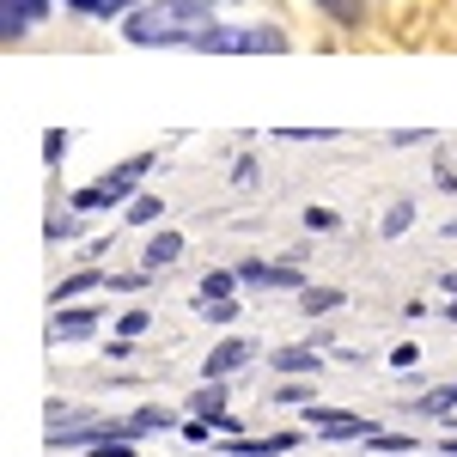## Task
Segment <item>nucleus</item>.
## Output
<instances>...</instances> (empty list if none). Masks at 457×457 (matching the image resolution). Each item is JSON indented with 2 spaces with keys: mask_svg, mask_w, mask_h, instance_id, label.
<instances>
[{
  "mask_svg": "<svg viewBox=\"0 0 457 457\" xmlns=\"http://www.w3.org/2000/svg\"><path fill=\"white\" fill-rule=\"evenodd\" d=\"M208 25H213L208 0H146L122 19V37L141 49H189Z\"/></svg>",
  "mask_w": 457,
  "mask_h": 457,
  "instance_id": "1",
  "label": "nucleus"
},
{
  "mask_svg": "<svg viewBox=\"0 0 457 457\" xmlns=\"http://www.w3.org/2000/svg\"><path fill=\"white\" fill-rule=\"evenodd\" d=\"M153 171V153H135V159H122V165H110L98 183H86V189H73V213H98V208H129L135 195H141V177Z\"/></svg>",
  "mask_w": 457,
  "mask_h": 457,
  "instance_id": "2",
  "label": "nucleus"
},
{
  "mask_svg": "<svg viewBox=\"0 0 457 457\" xmlns=\"http://www.w3.org/2000/svg\"><path fill=\"white\" fill-rule=\"evenodd\" d=\"M189 49H202V55H287V31H275V25H208Z\"/></svg>",
  "mask_w": 457,
  "mask_h": 457,
  "instance_id": "3",
  "label": "nucleus"
},
{
  "mask_svg": "<svg viewBox=\"0 0 457 457\" xmlns=\"http://www.w3.org/2000/svg\"><path fill=\"white\" fill-rule=\"evenodd\" d=\"M238 281L245 287H256V293H275V287H287V293H305V269H293V262H238Z\"/></svg>",
  "mask_w": 457,
  "mask_h": 457,
  "instance_id": "4",
  "label": "nucleus"
},
{
  "mask_svg": "<svg viewBox=\"0 0 457 457\" xmlns=\"http://www.w3.org/2000/svg\"><path fill=\"white\" fill-rule=\"evenodd\" d=\"M305 421L323 433V439H372L378 427L366 421V415H353V409H317V403H305Z\"/></svg>",
  "mask_w": 457,
  "mask_h": 457,
  "instance_id": "5",
  "label": "nucleus"
},
{
  "mask_svg": "<svg viewBox=\"0 0 457 457\" xmlns=\"http://www.w3.org/2000/svg\"><path fill=\"white\" fill-rule=\"evenodd\" d=\"M256 360V342L250 336H226L220 348H208V360H202V378H232L238 366H250Z\"/></svg>",
  "mask_w": 457,
  "mask_h": 457,
  "instance_id": "6",
  "label": "nucleus"
},
{
  "mask_svg": "<svg viewBox=\"0 0 457 457\" xmlns=\"http://www.w3.org/2000/svg\"><path fill=\"white\" fill-rule=\"evenodd\" d=\"M43 12H49V0H0V37H6V43L31 37L37 25H43Z\"/></svg>",
  "mask_w": 457,
  "mask_h": 457,
  "instance_id": "7",
  "label": "nucleus"
},
{
  "mask_svg": "<svg viewBox=\"0 0 457 457\" xmlns=\"http://www.w3.org/2000/svg\"><path fill=\"white\" fill-rule=\"evenodd\" d=\"M98 329V312L92 305H55V317H49V336L55 342H86Z\"/></svg>",
  "mask_w": 457,
  "mask_h": 457,
  "instance_id": "8",
  "label": "nucleus"
},
{
  "mask_svg": "<svg viewBox=\"0 0 457 457\" xmlns=\"http://www.w3.org/2000/svg\"><path fill=\"white\" fill-rule=\"evenodd\" d=\"M104 427L116 439H146V433H165V427H183V421H177L171 409H135L129 421H104Z\"/></svg>",
  "mask_w": 457,
  "mask_h": 457,
  "instance_id": "9",
  "label": "nucleus"
},
{
  "mask_svg": "<svg viewBox=\"0 0 457 457\" xmlns=\"http://www.w3.org/2000/svg\"><path fill=\"white\" fill-rule=\"evenodd\" d=\"M269 366H275V372H287V378H312L323 360H317V348L293 342V348H275V353H269Z\"/></svg>",
  "mask_w": 457,
  "mask_h": 457,
  "instance_id": "10",
  "label": "nucleus"
},
{
  "mask_svg": "<svg viewBox=\"0 0 457 457\" xmlns=\"http://www.w3.org/2000/svg\"><path fill=\"white\" fill-rule=\"evenodd\" d=\"M177 256H183V232H171V226H165V232H153V238H146L141 269H153V275H159V269H171Z\"/></svg>",
  "mask_w": 457,
  "mask_h": 457,
  "instance_id": "11",
  "label": "nucleus"
},
{
  "mask_svg": "<svg viewBox=\"0 0 457 457\" xmlns=\"http://www.w3.org/2000/svg\"><path fill=\"white\" fill-rule=\"evenodd\" d=\"M189 415H202V421H220V415H232L226 409V378H208V385L189 396Z\"/></svg>",
  "mask_w": 457,
  "mask_h": 457,
  "instance_id": "12",
  "label": "nucleus"
},
{
  "mask_svg": "<svg viewBox=\"0 0 457 457\" xmlns=\"http://www.w3.org/2000/svg\"><path fill=\"white\" fill-rule=\"evenodd\" d=\"M92 287H110V275H98V269H79V275H68V281L49 293V305H73L79 293H92Z\"/></svg>",
  "mask_w": 457,
  "mask_h": 457,
  "instance_id": "13",
  "label": "nucleus"
},
{
  "mask_svg": "<svg viewBox=\"0 0 457 457\" xmlns=\"http://www.w3.org/2000/svg\"><path fill=\"white\" fill-rule=\"evenodd\" d=\"M299 305H305V317H329L336 305H342V287H305Z\"/></svg>",
  "mask_w": 457,
  "mask_h": 457,
  "instance_id": "14",
  "label": "nucleus"
},
{
  "mask_svg": "<svg viewBox=\"0 0 457 457\" xmlns=\"http://www.w3.org/2000/svg\"><path fill=\"white\" fill-rule=\"evenodd\" d=\"M232 287H245V281H238V269H220V275H202L195 299H202V305H208V299H232Z\"/></svg>",
  "mask_w": 457,
  "mask_h": 457,
  "instance_id": "15",
  "label": "nucleus"
},
{
  "mask_svg": "<svg viewBox=\"0 0 457 457\" xmlns=\"http://www.w3.org/2000/svg\"><path fill=\"white\" fill-rule=\"evenodd\" d=\"M415 415H457V385H439L427 396H415Z\"/></svg>",
  "mask_w": 457,
  "mask_h": 457,
  "instance_id": "16",
  "label": "nucleus"
},
{
  "mask_svg": "<svg viewBox=\"0 0 457 457\" xmlns=\"http://www.w3.org/2000/svg\"><path fill=\"white\" fill-rule=\"evenodd\" d=\"M317 6H323L342 31H360V25H366V6H360V0H317Z\"/></svg>",
  "mask_w": 457,
  "mask_h": 457,
  "instance_id": "17",
  "label": "nucleus"
},
{
  "mask_svg": "<svg viewBox=\"0 0 457 457\" xmlns=\"http://www.w3.org/2000/svg\"><path fill=\"white\" fill-rule=\"evenodd\" d=\"M409 226H415V202L403 195V202H390V208H385V226H378V232H385V238H403Z\"/></svg>",
  "mask_w": 457,
  "mask_h": 457,
  "instance_id": "18",
  "label": "nucleus"
},
{
  "mask_svg": "<svg viewBox=\"0 0 457 457\" xmlns=\"http://www.w3.org/2000/svg\"><path fill=\"white\" fill-rule=\"evenodd\" d=\"M159 213H165V202H159V195H135V202L122 208V220H129V226H153Z\"/></svg>",
  "mask_w": 457,
  "mask_h": 457,
  "instance_id": "19",
  "label": "nucleus"
},
{
  "mask_svg": "<svg viewBox=\"0 0 457 457\" xmlns=\"http://www.w3.org/2000/svg\"><path fill=\"white\" fill-rule=\"evenodd\" d=\"M68 129H49V135H43V165H62V159H68Z\"/></svg>",
  "mask_w": 457,
  "mask_h": 457,
  "instance_id": "20",
  "label": "nucleus"
},
{
  "mask_svg": "<svg viewBox=\"0 0 457 457\" xmlns=\"http://www.w3.org/2000/svg\"><path fill=\"white\" fill-rule=\"evenodd\" d=\"M146 329H153V317H146V312H122V317H116V336H122V342H135V336H146Z\"/></svg>",
  "mask_w": 457,
  "mask_h": 457,
  "instance_id": "21",
  "label": "nucleus"
},
{
  "mask_svg": "<svg viewBox=\"0 0 457 457\" xmlns=\"http://www.w3.org/2000/svg\"><path fill=\"white\" fill-rule=\"evenodd\" d=\"M68 238H79V213H55L49 220V245H68Z\"/></svg>",
  "mask_w": 457,
  "mask_h": 457,
  "instance_id": "22",
  "label": "nucleus"
},
{
  "mask_svg": "<svg viewBox=\"0 0 457 457\" xmlns=\"http://www.w3.org/2000/svg\"><path fill=\"white\" fill-rule=\"evenodd\" d=\"M366 445H372V452H415V439H409V433H372V439H366Z\"/></svg>",
  "mask_w": 457,
  "mask_h": 457,
  "instance_id": "23",
  "label": "nucleus"
},
{
  "mask_svg": "<svg viewBox=\"0 0 457 457\" xmlns=\"http://www.w3.org/2000/svg\"><path fill=\"white\" fill-rule=\"evenodd\" d=\"M275 403H312V378H287V385L275 390Z\"/></svg>",
  "mask_w": 457,
  "mask_h": 457,
  "instance_id": "24",
  "label": "nucleus"
},
{
  "mask_svg": "<svg viewBox=\"0 0 457 457\" xmlns=\"http://www.w3.org/2000/svg\"><path fill=\"white\" fill-rule=\"evenodd\" d=\"M342 220H336V208H305V232H336Z\"/></svg>",
  "mask_w": 457,
  "mask_h": 457,
  "instance_id": "25",
  "label": "nucleus"
},
{
  "mask_svg": "<svg viewBox=\"0 0 457 457\" xmlns=\"http://www.w3.org/2000/svg\"><path fill=\"white\" fill-rule=\"evenodd\" d=\"M202 312H208V323H238V299H208Z\"/></svg>",
  "mask_w": 457,
  "mask_h": 457,
  "instance_id": "26",
  "label": "nucleus"
},
{
  "mask_svg": "<svg viewBox=\"0 0 457 457\" xmlns=\"http://www.w3.org/2000/svg\"><path fill=\"white\" fill-rule=\"evenodd\" d=\"M183 439H189V445H208V439H213V421L189 415V421H183Z\"/></svg>",
  "mask_w": 457,
  "mask_h": 457,
  "instance_id": "27",
  "label": "nucleus"
},
{
  "mask_svg": "<svg viewBox=\"0 0 457 457\" xmlns=\"http://www.w3.org/2000/svg\"><path fill=\"white\" fill-rule=\"evenodd\" d=\"M146 281H153V269H141V275H110V287H116V293H141Z\"/></svg>",
  "mask_w": 457,
  "mask_h": 457,
  "instance_id": "28",
  "label": "nucleus"
},
{
  "mask_svg": "<svg viewBox=\"0 0 457 457\" xmlns=\"http://www.w3.org/2000/svg\"><path fill=\"white\" fill-rule=\"evenodd\" d=\"M256 177H262V165H256V159H238V165H232V183H238V189H250Z\"/></svg>",
  "mask_w": 457,
  "mask_h": 457,
  "instance_id": "29",
  "label": "nucleus"
},
{
  "mask_svg": "<svg viewBox=\"0 0 457 457\" xmlns=\"http://www.w3.org/2000/svg\"><path fill=\"white\" fill-rule=\"evenodd\" d=\"M433 183H439L445 195H457V165H445V159H439V165H433Z\"/></svg>",
  "mask_w": 457,
  "mask_h": 457,
  "instance_id": "30",
  "label": "nucleus"
},
{
  "mask_svg": "<svg viewBox=\"0 0 457 457\" xmlns=\"http://www.w3.org/2000/svg\"><path fill=\"white\" fill-rule=\"evenodd\" d=\"M287 141H329V135H336V129H281Z\"/></svg>",
  "mask_w": 457,
  "mask_h": 457,
  "instance_id": "31",
  "label": "nucleus"
},
{
  "mask_svg": "<svg viewBox=\"0 0 457 457\" xmlns=\"http://www.w3.org/2000/svg\"><path fill=\"white\" fill-rule=\"evenodd\" d=\"M415 360H421V348H415V342H403V348L390 353V366H396V372H403V366H415Z\"/></svg>",
  "mask_w": 457,
  "mask_h": 457,
  "instance_id": "32",
  "label": "nucleus"
},
{
  "mask_svg": "<svg viewBox=\"0 0 457 457\" xmlns=\"http://www.w3.org/2000/svg\"><path fill=\"white\" fill-rule=\"evenodd\" d=\"M135 6H146V0H104V19H110V12H122V19H129Z\"/></svg>",
  "mask_w": 457,
  "mask_h": 457,
  "instance_id": "33",
  "label": "nucleus"
},
{
  "mask_svg": "<svg viewBox=\"0 0 457 457\" xmlns=\"http://www.w3.org/2000/svg\"><path fill=\"white\" fill-rule=\"evenodd\" d=\"M73 12H98V19H104V0H68Z\"/></svg>",
  "mask_w": 457,
  "mask_h": 457,
  "instance_id": "34",
  "label": "nucleus"
},
{
  "mask_svg": "<svg viewBox=\"0 0 457 457\" xmlns=\"http://www.w3.org/2000/svg\"><path fill=\"white\" fill-rule=\"evenodd\" d=\"M439 281H445V293H457V269H452V275H439Z\"/></svg>",
  "mask_w": 457,
  "mask_h": 457,
  "instance_id": "35",
  "label": "nucleus"
},
{
  "mask_svg": "<svg viewBox=\"0 0 457 457\" xmlns=\"http://www.w3.org/2000/svg\"><path fill=\"white\" fill-rule=\"evenodd\" d=\"M445 323H457V293H452V305H445Z\"/></svg>",
  "mask_w": 457,
  "mask_h": 457,
  "instance_id": "36",
  "label": "nucleus"
},
{
  "mask_svg": "<svg viewBox=\"0 0 457 457\" xmlns=\"http://www.w3.org/2000/svg\"><path fill=\"white\" fill-rule=\"evenodd\" d=\"M445 238H457V220H445Z\"/></svg>",
  "mask_w": 457,
  "mask_h": 457,
  "instance_id": "37",
  "label": "nucleus"
},
{
  "mask_svg": "<svg viewBox=\"0 0 457 457\" xmlns=\"http://www.w3.org/2000/svg\"><path fill=\"white\" fill-rule=\"evenodd\" d=\"M445 457H457V439H445Z\"/></svg>",
  "mask_w": 457,
  "mask_h": 457,
  "instance_id": "38",
  "label": "nucleus"
},
{
  "mask_svg": "<svg viewBox=\"0 0 457 457\" xmlns=\"http://www.w3.org/2000/svg\"><path fill=\"white\" fill-rule=\"evenodd\" d=\"M92 457H98V452H92Z\"/></svg>",
  "mask_w": 457,
  "mask_h": 457,
  "instance_id": "39",
  "label": "nucleus"
}]
</instances>
